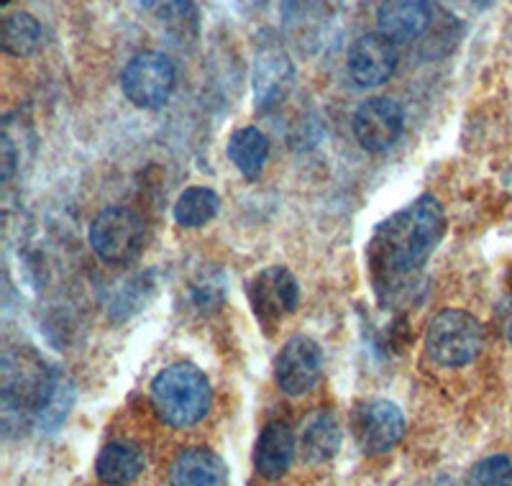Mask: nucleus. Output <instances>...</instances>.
<instances>
[{"label":"nucleus","mask_w":512,"mask_h":486,"mask_svg":"<svg viewBox=\"0 0 512 486\" xmlns=\"http://www.w3.org/2000/svg\"><path fill=\"white\" fill-rule=\"evenodd\" d=\"M446 233V215L436 197L423 195L382 220L369 241V264L379 284L413 277L431 259Z\"/></svg>","instance_id":"1"},{"label":"nucleus","mask_w":512,"mask_h":486,"mask_svg":"<svg viewBox=\"0 0 512 486\" xmlns=\"http://www.w3.org/2000/svg\"><path fill=\"white\" fill-rule=\"evenodd\" d=\"M213 389L195 364L164 366L152 382V407L169 428H192L210 410Z\"/></svg>","instance_id":"2"},{"label":"nucleus","mask_w":512,"mask_h":486,"mask_svg":"<svg viewBox=\"0 0 512 486\" xmlns=\"http://www.w3.org/2000/svg\"><path fill=\"white\" fill-rule=\"evenodd\" d=\"M482 346V323L466 310H441L425 333V351L443 369L466 366L477 359Z\"/></svg>","instance_id":"3"},{"label":"nucleus","mask_w":512,"mask_h":486,"mask_svg":"<svg viewBox=\"0 0 512 486\" xmlns=\"http://www.w3.org/2000/svg\"><path fill=\"white\" fill-rule=\"evenodd\" d=\"M177 70L162 52H141L121 72V90L131 105L141 110H157L167 105L175 90Z\"/></svg>","instance_id":"4"},{"label":"nucleus","mask_w":512,"mask_h":486,"mask_svg":"<svg viewBox=\"0 0 512 486\" xmlns=\"http://www.w3.org/2000/svg\"><path fill=\"white\" fill-rule=\"evenodd\" d=\"M90 246L105 264H128L144 249V223L121 205L100 210L90 223Z\"/></svg>","instance_id":"5"},{"label":"nucleus","mask_w":512,"mask_h":486,"mask_svg":"<svg viewBox=\"0 0 512 486\" xmlns=\"http://www.w3.org/2000/svg\"><path fill=\"white\" fill-rule=\"evenodd\" d=\"M246 292H249L251 310L264 330L277 328L300 305V284L287 267L262 269L251 279Z\"/></svg>","instance_id":"6"},{"label":"nucleus","mask_w":512,"mask_h":486,"mask_svg":"<svg viewBox=\"0 0 512 486\" xmlns=\"http://www.w3.org/2000/svg\"><path fill=\"white\" fill-rule=\"evenodd\" d=\"M354 438L369 456L390 453L405 435V417L390 400H369L354 412Z\"/></svg>","instance_id":"7"},{"label":"nucleus","mask_w":512,"mask_h":486,"mask_svg":"<svg viewBox=\"0 0 512 486\" xmlns=\"http://www.w3.org/2000/svg\"><path fill=\"white\" fill-rule=\"evenodd\" d=\"M405 131V110L392 98H369L354 113V136L369 154H382Z\"/></svg>","instance_id":"8"},{"label":"nucleus","mask_w":512,"mask_h":486,"mask_svg":"<svg viewBox=\"0 0 512 486\" xmlns=\"http://www.w3.org/2000/svg\"><path fill=\"white\" fill-rule=\"evenodd\" d=\"M323 371V351L308 336H295L280 348L274 359V379L290 397H303L318 384Z\"/></svg>","instance_id":"9"},{"label":"nucleus","mask_w":512,"mask_h":486,"mask_svg":"<svg viewBox=\"0 0 512 486\" xmlns=\"http://www.w3.org/2000/svg\"><path fill=\"white\" fill-rule=\"evenodd\" d=\"M397 47L387 36L364 34L351 44L346 70L359 87H379L397 70Z\"/></svg>","instance_id":"10"},{"label":"nucleus","mask_w":512,"mask_h":486,"mask_svg":"<svg viewBox=\"0 0 512 486\" xmlns=\"http://www.w3.org/2000/svg\"><path fill=\"white\" fill-rule=\"evenodd\" d=\"M292 75H295V70H292L290 54L285 52V47L280 41H264L254 62L256 105L272 108L274 103H280V98L290 87Z\"/></svg>","instance_id":"11"},{"label":"nucleus","mask_w":512,"mask_h":486,"mask_svg":"<svg viewBox=\"0 0 512 486\" xmlns=\"http://www.w3.org/2000/svg\"><path fill=\"white\" fill-rule=\"evenodd\" d=\"M226 461L205 446L185 448L169 466V486H226Z\"/></svg>","instance_id":"12"},{"label":"nucleus","mask_w":512,"mask_h":486,"mask_svg":"<svg viewBox=\"0 0 512 486\" xmlns=\"http://www.w3.org/2000/svg\"><path fill=\"white\" fill-rule=\"evenodd\" d=\"M431 21L428 0H382L377 11L379 34L395 44L418 39Z\"/></svg>","instance_id":"13"},{"label":"nucleus","mask_w":512,"mask_h":486,"mask_svg":"<svg viewBox=\"0 0 512 486\" xmlns=\"http://www.w3.org/2000/svg\"><path fill=\"white\" fill-rule=\"evenodd\" d=\"M297 443L295 435H292L290 425L274 420L267 428L262 430L259 440H256L254 448V466L256 471L264 476V479H280L287 474V469L292 466V458H295Z\"/></svg>","instance_id":"14"},{"label":"nucleus","mask_w":512,"mask_h":486,"mask_svg":"<svg viewBox=\"0 0 512 486\" xmlns=\"http://www.w3.org/2000/svg\"><path fill=\"white\" fill-rule=\"evenodd\" d=\"M341 440H344V433H341V423L338 417L328 410L313 412V415L305 420L303 433H300V458L305 463H326L331 461L333 456L341 448Z\"/></svg>","instance_id":"15"},{"label":"nucleus","mask_w":512,"mask_h":486,"mask_svg":"<svg viewBox=\"0 0 512 486\" xmlns=\"http://www.w3.org/2000/svg\"><path fill=\"white\" fill-rule=\"evenodd\" d=\"M146 466V456L134 440H113L100 451L95 471L98 479L108 486H126L139 479Z\"/></svg>","instance_id":"16"},{"label":"nucleus","mask_w":512,"mask_h":486,"mask_svg":"<svg viewBox=\"0 0 512 486\" xmlns=\"http://www.w3.org/2000/svg\"><path fill=\"white\" fill-rule=\"evenodd\" d=\"M267 157L269 141L259 128H239V131H233L231 139H228V159L233 162V167L244 174L246 180H256V177L262 174Z\"/></svg>","instance_id":"17"},{"label":"nucleus","mask_w":512,"mask_h":486,"mask_svg":"<svg viewBox=\"0 0 512 486\" xmlns=\"http://www.w3.org/2000/svg\"><path fill=\"white\" fill-rule=\"evenodd\" d=\"M221 197L210 187H187L175 203V220L182 228H200L216 218Z\"/></svg>","instance_id":"18"},{"label":"nucleus","mask_w":512,"mask_h":486,"mask_svg":"<svg viewBox=\"0 0 512 486\" xmlns=\"http://www.w3.org/2000/svg\"><path fill=\"white\" fill-rule=\"evenodd\" d=\"M41 44V24L31 13L16 11L3 18V52L11 57H29Z\"/></svg>","instance_id":"19"},{"label":"nucleus","mask_w":512,"mask_h":486,"mask_svg":"<svg viewBox=\"0 0 512 486\" xmlns=\"http://www.w3.org/2000/svg\"><path fill=\"white\" fill-rule=\"evenodd\" d=\"M75 394V384L64 377V374H59L57 382H54L52 394H49V400L44 402V407H41L39 415H36L34 428L44 435L62 428V423L67 420V415H70L72 405H75Z\"/></svg>","instance_id":"20"},{"label":"nucleus","mask_w":512,"mask_h":486,"mask_svg":"<svg viewBox=\"0 0 512 486\" xmlns=\"http://www.w3.org/2000/svg\"><path fill=\"white\" fill-rule=\"evenodd\" d=\"M472 486H512V461L507 456H489L474 463L469 474Z\"/></svg>","instance_id":"21"},{"label":"nucleus","mask_w":512,"mask_h":486,"mask_svg":"<svg viewBox=\"0 0 512 486\" xmlns=\"http://www.w3.org/2000/svg\"><path fill=\"white\" fill-rule=\"evenodd\" d=\"M213 274H216V269H213V272H203L190 287L192 302L198 307H203V310L205 307H218V302H221L223 297V277L218 274L216 279H210Z\"/></svg>","instance_id":"22"},{"label":"nucleus","mask_w":512,"mask_h":486,"mask_svg":"<svg viewBox=\"0 0 512 486\" xmlns=\"http://www.w3.org/2000/svg\"><path fill=\"white\" fill-rule=\"evenodd\" d=\"M146 13L162 21H177L195 11V0H139Z\"/></svg>","instance_id":"23"},{"label":"nucleus","mask_w":512,"mask_h":486,"mask_svg":"<svg viewBox=\"0 0 512 486\" xmlns=\"http://www.w3.org/2000/svg\"><path fill=\"white\" fill-rule=\"evenodd\" d=\"M497 323H500L502 336L512 346V292L497 305Z\"/></svg>","instance_id":"24"},{"label":"nucleus","mask_w":512,"mask_h":486,"mask_svg":"<svg viewBox=\"0 0 512 486\" xmlns=\"http://www.w3.org/2000/svg\"><path fill=\"white\" fill-rule=\"evenodd\" d=\"M0 162H3V182L11 180L13 169H16V151H13V144H11V136H3V141H0Z\"/></svg>","instance_id":"25"},{"label":"nucleus","mask_w":512,"mask_h":486,"mask_svg":"<svg viewBox=\"0 0 512 486\" xmlns=\"http://www.w3.org/2000/svg\"><path fill=\"white\" fill-rule=\"evenodd\" d=\"M0 3H3V6H8V3H11V0H0Z\"/></svg>","instance_id":"26"}]
</instances>
